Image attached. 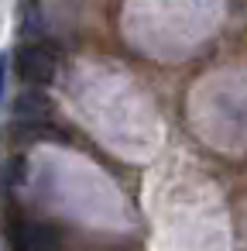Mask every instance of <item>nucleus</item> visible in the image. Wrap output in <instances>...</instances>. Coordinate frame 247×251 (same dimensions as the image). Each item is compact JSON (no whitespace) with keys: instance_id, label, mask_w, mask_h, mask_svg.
Instances as JSON below:
<instances>
[{"instance_id":"1","label":"nucleus","mask_w":247,"mask_h":251,"mask_svg":"<svg viewBox=\"0 0 247 251\" xmlns=\"http://www.w3.org/2000/svg\"><path fill=\"white\" fill-rule=\"evenodd\" d=\"M7 230V244L14 251H59L62 248V230L55 224H42V220H28V217H7L4 224Z\"/></svg>"},{"instance_id":"2","label":"nucleus","mask_w":247,"mask_h":251,"mask_svg":"<svg viewBox=\"0 0 247 251\" xmlns=\"http://www.w3.org/2000/svg\"><path fill=\"white\" fill-rule=\"evenodd\" d=\"M18 73L31 86H48L59 76V55L48 45H21L18 49Z\"/></svg>"},{"instance_id":"3","label":"nucleus","mask_w":247,"mask_h":251,"mask_svg":"<svg viewBox=\"0 0 247 251\" xmlns=\"http://www.w3.org/2000/svg\"><path fill=\"white\" fill-rule=\"evenodd\" d=\"M24 179V162L21 158H7V162H0V186H18Z\"/></svg>"},{"instance_id":"4","label":"nucleus","mask_w":247,"mask_h":251,"mask_svg":"<svg viewBox=\"0 0 247 251\" xmlns=\"http://www.w3.org/2000/svg\"><path fill=\"white\" fill-rule=\"evenodd\" d=\"M4 83H7V55H0V97H4Z\"/></svg>"}]
</instances>
